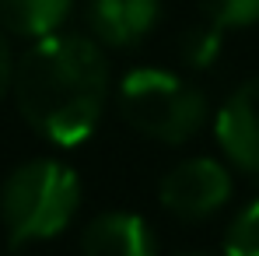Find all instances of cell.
I'll use <instances>...</instances> for the list:
<instances>
[{
    "label": "cell",
    "instance_id": "cell-5",
    "mask_svg": "<svg viewBox=\"0 0 259 256\" xmlns=\"http://www.w3.org/2000/svg\"><path fill=\"white\" fill-rule=\"evenodd\" d=\"M217 144L242 172H259V78H249L228 95L217 113Z\"/></svg>",
    "mask_w": 259,
    "mask_h": 256
},
{
    "label": "cell",
    "instance_id": "cell-11",
    "mask_svg": "<svg viewBox=\"0 0 259 256\" xmlns=\"http://www.w3.org/2000/svg\"><path fill=\"white\" fill-rule=\"evenodd\" d=\"M207 21L221 28H245L259 21V0H200Z\"/></svg>",
    "mask_w": 259,
    "mask_h": 256
},
{
    "label": "cell",
    "instance_id": "cell-1",
    "mask_svg": "<svg viewBox=\"0 0 259 256\" xmlns=\"http://www.w3.org/2000/svg\"><path fill=\"white\" fill-rule=\"evenodd\" d=\"M109 60L95 39L49 32L14 60L11 91L39 137L70 148L95 133L109 102Z\"/></svg>",
    "mask_w": 259,
    "mask_h": 256
},
{
    "label": "cell",
    "instance_id": "cell-4",
    "mask_svg": "<svg viewBox=\"0 0 259 256\" xmlns=\"http://www.w3.org/2000/svg\"><path fill=\"white\" fill-rule=\"evenodd\" d=\"M161 204L186 221H200L221 211L231 197V175L214 158H186L165 172L158 186Z\"/></svg>",
    "mask_w": 259,
    "mask_h": 256
},
{
    "label": "cell",
    "instance_id": "cell-2",
    "mask_svg": "<svg viewBox=\"0 0 259 256\" xmlns=\"http://www.w3.org/2000/svg\"><path fill=\"white\" fill-rule=\"evenodd\" d=\"M81 207L77 172L56 158H32L7 175L0 190V217L14 246L60 235Z\"/></svg>",
    "mask_w": 259,
    "mask_h": 256
},
{
    "label": "cell",
    "instance_id": "cell-3",
    "mask_svg": "<svg viewBox=\"0 0 259 256\" xmlns=\"http://www.w3.org/2000/svg\"><path fill=\"white\" fill-rule=\"evenodd\" d=\"M119 113L158 144H186L207 123V98L196 85L168 70H130L119 85Z\"/></svg>",
    "mask_w": 259,
    "mask_h": 256
},
{
    "label": "cell",
    "instance_id": "cell-6",
    "mask_svg": "<svg viewBox=\"0 0 259 256\" xmlns=\"http://www.w3.org/2000/svg\"><path fill=\"white\" fill-rule=\"evenodd\" d=\"M81 249L84 256H158V242L144 217L130 211H105L88 221Z\"/></svg>",
    "mask_w": 259,
    "mask_h": 256
},
{
    "label": "cell",
    "instance_id": "cell-9",
    "mask_svg": "<svg viewBox=\"0 0 259 256\" xmlns=\"http://www.w3.org/2000/svg\"><path fill=\"white\" fill-rule=\"evenodd\" d=\"M221 32H224V28L214 25V21L186 28V32L179 35V56H182V63L193 67V70L210 67L217 56H221Z\"/></svg>",
    "mask_w": 259,
    "mask_h": 256
},
{
    "label": "cell",
    "instance_id": "cell-12",
    "mask_svg": "<svg viewBox=\"0 0 259 256\" xmlns=\"http://www.w3.org/2000/svg\"><path fill=\"white\" fill-rule=\"evenodd\" d=\"M11 78H14V53H11V43H7V32L0 28V102L11 91Z\"/></svg>",
    "mask_w": 259,
    "mask_h": 256
},
{
    "label": "cell",
    "instance_id": "cell-7",
    "mask_svg": "<svg viewBox=\"0 0 259 256\" xmlns=\"http://www.w3.org/2000/svg\"><path fill=\"white\" fill-rule=\"evenodd\" d=\"M161 18V0H88V25L105 46L140 43Z\"/></svg>",
    "mask_w": 259,
    "mask_h": 256
},
{
    "label": "cell",
    "instance_id": "cell-10",
    "mask_svg": "<svg viewBox=\"0 0 259 256\" xmlns=\"http://www.w3.org/2000/svg\"><path fill=\"white\" fill-rule=\"evenodd\" d=\"M224 256H259V200H252L228 228Z\"/></svg>",
    "mask_w": 259,
    "mask_h": 256
},
{
    "label": "cell",
    "instance_id": "cell-8",
    "mask_svg": "<svg viewBox=\"0 0 259 256\" xmlns=\"http://www.w3.org/2000/svg\"><path fill=\"white\" fill-rule=\"evenodd\" d=\"M74 0H0V28L21 39H42L60 32Z\"/></svg>",
    "mask_w": 259,
    "mask_h": 256
}]
</instances>
